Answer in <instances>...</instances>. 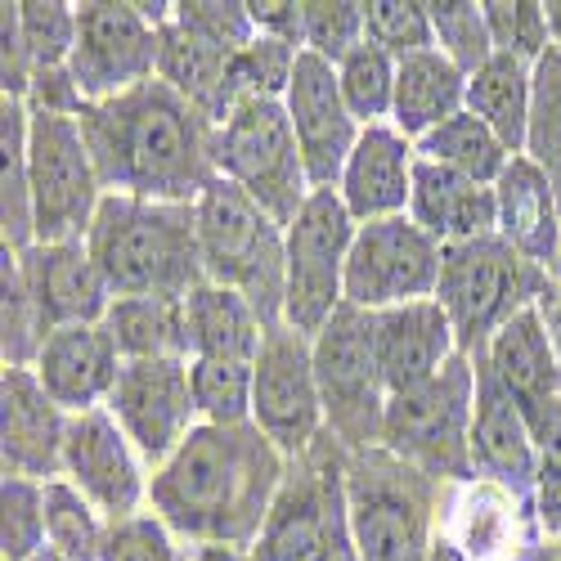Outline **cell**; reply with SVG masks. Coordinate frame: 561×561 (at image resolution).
<instances>
[{
    "label": "cell",
    "instance_id": "21",
    "mask_svg": "<svg viewBox=\"0 0 561 561\" xmlns=\"http://www.w3.org/2000/svg\"><path fill=\"white\" fill-rule=\"evenodd\" d=\"M477 364L499 382V391L526 413L535 436L548 427L552 409L561 404V355L548 333L539 306L522 310L512 323L494 333V342L477 355Z\"/></svg>",
    "mask_w": 561,
    "mask_h": 561
},
{
    "label": "cell",
    "instance_id": "4",
    "mask_svg": "<svg viewBox=\"0 0 561 561\" xmlns=\"http://www.w3.org/2000/svg\"><path fill=\"white\" fill-rule=\"evenodd\" d=\"M194 211H198V256L207 284L248 297L265 319V329L284 323L288 229L225 175L207 184Z\"/></svg>",
    "mask_w": 561,
    "mask_h": 561
},
{
    "label": "cell",
    "instance_id": "46",
    "mask_svg": "<svg viewBox=\"0 0 561 561\" xmlns=\"http://www.w3.org/2000/svg\"><path fill=\"white\" fill-rule=\"evenodd\" d=\"M301 50L278 36L256 32L248 50L233 55V95L239 100H284L297 77Z\"/></svg>",
    "mask_w": 561,
    "mask_h": 561
},
{
    "label": "cell",
    "instance_id": "9",
    "mask_svg": "<svg viewBox=\"0 0 561 561\" xmlns=\"http://www.w3.org/2000/svg\"><path fill=\"white\" fill-rule=\"evenodd\" d=\"M211 162H216V175L239 184L284 229L297 220V211L314 194L284 100L233 104V113L211 130Z\"/></svg>",
    "mask_w": 561,
    "mask_h": 561
},
{
    "label": "cell",
    "instance_id": "57",
    "mask_svg": "<svg viewBox=\"0 0 561 561\" xmlns=\"http://www.w3.org/2000/svg\"><path fill=\"white\" fill-rule=\"evenodd\" d=\"M32 561H68V557H59V552H50V548H45L41 557H32Z\"/></svg>",
    "mask_w": 561,
    "mask_h": 561
},
{
    "label": "cell",
    "instance_id": "51",
    "mask_svg": "<svg viewBox=\"0 0 561 561\" xmlns=\"http://www.w3.org/2000/svg\"><path fill=\"white\" fill-rule=\"evenodd\" d=\"M0 90H5V100H27L32 90V59L23 50L19 5H0Z\"/></svg>",
    "mask_w": 561,
    "mask_h": 561
},
{
    "label": "cell",
    "instance_id": "24",
    "mask_svg": "<svg viewBox=\"0 0 561 561\" xmlns=\"http://www.w3.org/2000/svg\"><path fill=\"white\" fill-rule=\"evenodd\" d=\"M373 346H378L382 382L391 396L432 382L454 355H462L454 323L436 297L373 314Z\"/></svg>",
    "mask_w": 561,
    "mask_h": 561
},
{
    "label": "cell",
    "instance_id": "37",
    "mask_svg": "<svg viewBox=\"0 0 561 561\" xmlns=\"http://www.w3.org/2000/svg\"><path fill=\"white\" fill-rule=\"evenodd\" d=\"M45 337L50 333H45L41 310L27 293L19 252L0 248V359H5V368H36Z\"/></svg>",
    "mask_w": 561,
    "mask_h": 561
},
{
    "label": "cell",
    "instance_id": "39",
    "mask_svg": "<svg viewBox=\"0 0 561 561\" xmlns=\"http://www.w3.org/2000/svg\"><path fill=\"white\" fill-rule=\"evenodd\" d=\"M396 68L400 64L387 50H378V45H368V41L337 64L342 100H346V108L355 113L359 126L391 122V108H396Z\"/></svg>",
    "mask_w": 561,
    "mask_h": 561
},
{
    "label": "cell",
    "instance_id": "31",
    "mask_svg": "<svg viewBox=\"0 0 561 561\" xmlns=\"http://www.w3.org/2000/svg\"><path fill=\"white\" fill-rule=\"evenodd\" d=\"M184 319H190V351L194 359H243L256 364L265 342V319L256 306L220 284H198L184 297Z\"/></svg>",
    "mask_w": 561,
    "mask_h": 561
},
{
    "label": "cell",
    "instance_id": "22",
    "mask_svg": "<svg viewBox=\"0 0 561 561\" xmlns=\"http://www.w3.org/2000/svg\"><path fill=\"white\" fill-rule=\"evenodd\" d=\"M19 265L45 333L72 329V323H104L113 288L85 243H36L19 252Z\"/></svg>",
    "mask_w": 561,
    "mask_h": 561
},
{
    "label": "cell",
    "instance_id": "54",
    "mask_svg": "<svg viewBox=\"0 0 561 561\" xmlns=\"http://www.w3.org/2000/svg\"><path fill=\"white\" fill-rule=\"evenodd\" d=\"M198 561H261L252 548H198Z\"/></svg>",
    "mask_w": 561,
    "mask_h": 561
},
{
    "label": "cell",
    "instance_id": "35",
    "mask_svg": "<svg viewBox=\"0 0 561 561\" xmlns=\"http://www.w3.org/2000/svg\"><path fill=\"white\" fill-rule=\"evenodd\" d=\"M417 158L440 162L449 171H462V175H472L481 184H499V175L507 171V162L517 153H507L503 139L477 113L462 108L458 117L440 122L436 130H427L423 139H417Z\"/></svg>",
    "mask_w": 561,
    "mask_h": 561
},
{
    "label": "cell",
    "instance_id": "32",
    "mask_svg": "<svg viewBox=\"0 0 561 561\" xmlns=\"http://www.w3.org/2000/svg\"><path fill=\"white\" fill-rule=\"evenodd\" d=\"M467 113H477L507 145V153H526L535 113V68L512 55H494L485 68L467 77Z\"/></svg>",
    "mask_w": 561,
    "mask_h": 561
},
{
    "label": "cell",
    "instance_id": "6",
    "mask_svg": "<svg viewBox=\"0 0 561 561\" xmlns=\"http://www.w3.org/2000/svg\"><path fill=\"white\" fill-rule=\"evenodd\" d=\"M548 293H552V270L512 252L499 233L440 248L436 301L445 306L458 333V351L467 359H477L503 323H512L522 310L543 306Z\"/></svg>",
    "mask_w": 561,
    "mask_h": 561
},
{
    "label": "cell",
    "instance_id": "20",
    "mask_svg": "<svg viewBox=\"0 0 561 561\" xmlns=\"http://www.w3.org/2000/svg\"><path fill=\"white\" fill-rule=\"evenodd\" d=\"M68 423L72 413H64L45 396L32 368H5V378H0V462H5V477L41 485L59 481Z\"/></svg>",
    "mask_w": 561,
    "mask_h": 561
},
{
    "label": "cell",
    "instance_id": "7",
    "mask_svg": "<svg viewBox=\"0 0 561 561\" xmlns=\"http://www.w3.org/2000/svg\"><path fill=\"white\" fill-rule=\"evenodd\" d=\"M472 417H477V364L467 355H454L432 382L391 396L382 449L440 485H467L477 481Z\"/></svg>",
    "mask_w": 561,
    "mask_h": 561
},
{
    "label": "cell",
    "instance_id": "15",
    "mask_svg": "<svg viewBox=\"0 0 561 561\" xmlns=\"http://www.w3.org/2000/svg\"><path fill=\"white\" fill-rule=\"evenodd\" d=\"M252 427L288 458H301L323 432V400L314 378V346L288 323L265 329L252 378Z\"/></svg>",
    "mask_w": 561,
    "mask_h": 561
},
{
    "label": "cell",
    "instance_id": "1",
    "mask_svg": "<svg viewBox=\"0 0 561 561\" xmlns=\"http://www.w3.org/2000/svg\"><path fill=\"white\" fill-rule=\"evenodd\" d=\"M293 458L252 423H198L149 485V512L190 548H256Z\"/></svg>",
    "mask_w": 561,
    "mask_h": 561
},
{
    "label": "cell",
    "instance_id": "30",
    "mask_svg": "<svg viewBox=\"0 0 561 561\" xmlns=\"http://www.w3.org/2000/svg\"><path fill=\"white\" fill-rule=\"evenodd\" d=\"M462 108H467V72L458 64H449L440 50H423V55L400 59L396 108H391V126L400 135H409L417 145L427 130L458 117Z\"/></svg>",
    "mask_w": 561,
    "mask_h": 561
},
{
    "label": "cell",
    "instance_id": "26",
    "mask_svg": "<svg viewBox=\"0 0 561 561\" xmlns=\"http://www.w3.org/2000/svg\"><path fill=\"white\" fill-rule=\"evenodd\" d=\"M477 364V359H472ZM472 467L477 481H494L512 494L535 499L539 485V436L526 413L477 364V417H472Z\"/></svg>",
    "mask_w": 561,
    "mask_h": 561
},
{
    "label": "cell",
    "instance_id": "50",
    "mask_svg": "<svg viewBox=\"0 0 561 561\" xmlns=\"http://www.w3.org/2000/svg\"><path fill=\"white\" fill-rule=\"evenodd\" d=\"M535 512L548 539H561V404L552 409L548 427L539 432V485H535Z\"/></svg>",
    "mask_w": 561,
    "mask_h": 561
},
{
    "label": "cell",
    "instance_id": "45",
    "mask_svg": "<svg viewBox=\"0 0 561 561\" xmlns=\"http://www.w3.org/2000/svg\"><path fill=\"white\" fill-rule=\"evenodd\" d=\"M45 552V485L0 481V561H32Z\"/></svg>",
    "mask_w": 561,
    "mask_h": 561
},
{
    "label": "cell",
    "instance_id": "34",
    "mask_svg": "<svg viewBox=\"0 0 561 561\" xmlns=\"http://www.w3.org/2000/svg\"><path fill=\"white\" fill-rule=\"evenodd\" d=\"M27 135L32 113L23 100H0V158H5V180H0V229L5 248L27 252L36 248V207H32V180H27Z\"/></svg>",
    "mask_w": 561,
    "mask_h": 561
},
{
    "label": "cell",
    "instance_id": "2",
    "mask_svg": "<svg viewBox=\"0 0 561 561\" xmlns=\"http://www.w3.org/2000/svg\"><path fill=\"white\" fill-rule=\"evenodd\" d=\"M104 194L149 203H198L216 180L211 126L167 81H149L77 117Z\"/></svg>",
    "mask_w": 561,
    "mask_h": 561
},
{
    "label": "cell",
    "instance_id": "28",
    "mask_svg": "<svg viewBox=\"0 0 561 561\" xmlns=\"http://www.w3.org/2000/svg\"><path fill=\"white\" fill-rule=\"evenodd\" d=\"M158 81H167L184 104L198 108L211 130L239 104V95H233V55L175 23V10L158 27Z\"/></svg>",
    "mask_w": 561,
    "mask_h": 561
},
{
    "label": "cell",
    "instance_id": "16",
    "mask_svg": "<svg viewBox=\"0 0 561 561\" xmlns=\"http://www.w3.org/2000/svg\"><path fill=\"white\" fill-rule=\"evenodd\" d=\"M108 413L139 449V458L149 462V472H158L203 423L194 404L190 359H126L108 396Z\"/></svg>",
    "mask_w": 561,
    "mask_h": 561
},
{
    "label": "cell",
    "instance_id": "27",
    "mask_svg": "<svg viewBox=\"0 0 561 561\" xmlns=\"http://www.w3.org/2000/svg\"><path fill=\"white\" fill-rule=\"evenodd\" d=\"M409 216H413V225H423L440 248L485 239V233L499 229L494 184H481V180L462 175V171H449L440 162L417 158Z\"/></svg>",
    "mask_w": 561,
    "mask_h": 561
},
{
    "label": "cell",
    "instance_id": "49",
    "mask_svg": "<svg viewBox=\"0 0 561 561\" xmlns=\"http://www.w3.org/2000/svg\"><path fill=\"white\" fill-rule=\"evenodd\" d=\"M175 23L207 36L211 45H220V50H229V55L248 50V45L256 41L252 5H243V0H180Z\"/></svg>",
    "mask_w": 561,
    "mask_h": 561
},
{
    "label": "cell",
    "instance_id": "14",
    "mask_svg": "<svg viewBox=\"0 0 561 561\" xmlns=\"http://www.w3.org/2000/svg\"><path fill=\"white\" fill-rule=\"evenodd\" d=\"M85 104L158 81V27L139 14L135 0H85L77 5V50L68 64Z\"/></svg>",
    "mask_w": 561,
    "mask_h": 561
},
{
    "label": "cell",
    "instance_id": "18",
    "mask_svg": "<svg viewBox=\"0 0 561 561\" xmlns=\"http://www.w3.org/2000/svg\"><path fill=\"white\" fill-rule=\"evenodd\" d=\"M293 135H297V149L310 175V190H337V180L359 145V122L342 100V85H337V68L323 64L314 55H301L297 77L284 95Z\"/></svg>",
    "mask_w": 561,
    "mask_h": 561
},
{
    "label": "cell",
    "instance_id": "3",
    "mask_svg": "<svg viewBox=\"0 0 561 561\" xmlns=\"http://www.w3.org/2000/svg\"><path fill=\"white\" fill-rule=\"evenodd\" d=\"M113 297H175L207 284L194 203H149L108 194L85 239Z\"/></svg>",
    "mask_w": 561,
    "mask_h": 561
},
{
    "label": "cell",
    "instance_id": "55",
    "mask_svg": "<svg viewBox=\"0 0 561 561\" xmlns=\"http://www.w3.org/2000/svg\"><path fill=\"white\" fill-rule=\"evenodd\" d=\"M427 561H467V557H462L445 535H436V543H432V557H427Z\"/></svg>",
    "mask_w": 561,
    "mask_h": 561
},
{
    "label": "cell",
    "instance_id": "43",
    "mask_svg": "<svg viewBox=\"0 0 561 561\" xmlns=\"http://www.w3.org/2000/svg\"><path fill=\"white\" fill-rule=\"evenodd\" d=\"M427 10H432L436 50H440L449 64H458L467 77L494 59L485 5H477V0H427Z\"/></svg>",
    "mask_w": 561,
    "mask_h": 561
},
{
    "label": "cell",
    "instance_id": "29",
    "mask_svg": "<svg viewBox=\"0 0 561 561\" xmlns=\"http://www.w3.org/2000/svg\"><path fill=\"white\" fill-rule=\"evenodd\" d=\"M494 203H499V229H494L499 239L512 252H522L526 261L557 270V261H561V207H557L548 175L526 153H517L507 162V171L499 175Z\"/></svg>",
    "mask_w": 561,
    "mask_h": 561
},
{
    "label": "cell",
    "instance_id": "23",
    "mask_svg": "<svg viewBox=\"0 0 561 561\" xmlns=\"http://www.w3.org/2000/svg\"><path fill=\"white\" fill-rule=\"evenodd\" d=\"M122 364L126 359L104 323H72L45 337L32 373L64 413H90L108 404Z\"/></svg>",
    "mask_w": 561,
    "mask_h": 561
},
{
    "label": "cell",
    "instance_id": "19",
    "mask_svg": "<svg viewBox=\"0 0 561 561\" xmlns=\"http://www.w3.org/2000/svg\"><path fill=\"white\" fill-rule=\"evenodd\" d=\"M440 535L467 561H522L535 543H543V526L535 499L512 494L494 481H467L445 490Z\"/></svg>",
    "mask_w": 561,
    "mask_h": 561
},
{
    "label": "cell",
    "instance_id": "42",
    "mask_svg": "<svg viewBox=\"0 0 561 561\" xmlns=\"http://www.w3.org/2000/svg\"><path fill=\"white\" fill-rule=\"evenodd\" d=\"M19 32L32 59V77L68 68L77 50V5H68V0H19Z\"/></svg>",
    "mask_w": 561,
    "mask_h": 561
},
{
    "label": "cell",
    "instance_id": "12",
    "mask_svg": "<svg viewBox=\"0 0 561 561\" xmlns=\"http://www.w3.org/2000/svg\"><path fill=\"white\" fill-rule=\"evenodd\" d=\"M27 180L36 207V243H85L108 194L77 117L32 113Z\"/></svg>",
    "mask_w": 561,
    "mask_h": 561
},
{
    "label": "cell",
    "instance_id": "33",
    "mask_svg": "<svg viewBox=\"0 0 561 561\" xmlns=\"http://www.w3.org/2000/svg\"><path fill=\"white\" fill-rule=\"evenodd\" d=\"M104 329L113 333L122 359H194L190 319L175 297H113Z\"/></svg>",
    "mask_w": 561,
    "mask_h": 561
},
{
    "label": "cell",
    "instance_id": "53",
    "mask_svg": "<svg viewBox=\"0 0 561 561\" xmlns=\"http://www.w3.org/2000/svg\"><path fill=\"white\" fill-rule=\"evenodd\" d=\"M539 310H543V319H548V333H552L557 355H561V261H557V270H552V293H548V301H543Z\"/></svg>",
    "mask_w": 561,
    "mask_h": 561
},
{
    "label": "cell",
    "instance_id": "11",
    "mask_svg": "<svg viewBox=\"0 0 561 561\" xmlns=\"http://www.w3.org/2000/svg\"><path fill=\"white\" fill-rule=\"evenodd\" d=\"M355 216L337 190H314L288 225V288L284 323L301 337H319L329 319L346 306V261L355 248Z\"/></svg>",
    "mask_w": 561,
    "mask_h": 561
},
{
    "label": "cell",
    "instance_id": "17",
    "mask_svg": "<svg viewBox=\"0 0 561 561\" xmlns=\"http://www.w3.org/2000/svg\"><path fill=\"white\" fill-rule=\"evenodd\" d=\"M64 481H72L95 503L108 526L149 512L153 472L139 458V449L126 440V432L117 427L108 404L90 413H72L68 445H64Z\"/></svg>",
    "mask_w": 561,
    "mask_h": 561
},
{
    "label": "cell",
    "instance_id": "36",
    "mask_svg": "<svg viewBox=\"0 0 561 561\" xmlns=\"http://www.w3.org/2000/svg\"><path fill=\"white\" fill-rule=\"evenodd\" d=\"M108 522L72 481L45 485V548L68 561H104Z\"/></svg>",
    "mask_w": 561,
    "mask_h": 561
},
{
    "label": "cell",
    "instance_id": "47",
    "mask_svg": "<svg viewBox=\"0 0 561 561\" xmlns=\"http://www.w3.org/2000/svg\"><path fill=\"white\" fill-rule=\"evenodd\" d=\"M364 41L368 36L359 0H306V55L337 68Z\"/></svg>",
    "mask_w": 561,
    "mask_h": 561
},
{
    "label": "cell",
    "instance_id": "40",
    "mask_svg": "<svg viewBox=\"0 0 561 561\" xmlns=\"http://www.w3.org/2000/svg\"><path fill=\"white\" fill-rule=\"evenodd\" d=\"M190 378H194V404H198L203 423H216V427L252 423L256 364H243V359H190Z\"/></svg>",
    "mask_w": 561,
    "mask_h": 561
},
{
    "label": "cell",
    "instance_id": "5",
    "mask_svg": "<svg viewBox=\"0 0 561 561\" xmlns=\"http://www.w3.org/2000/svg\"><path fill=\"white\" fill-rule=\"evenodd\" d=\"M440 481L396 454L364 449L346 458V517L359 561H427L440 535Z\"/></svg>",
    "mask_w": 561,
    "mask_h": 561
},
{
    "label": "cell",
    "instance_id": "48",
    "mask_svg": "<svg viewBox=\"0 0 561 561\" xmlns=\"http://www.w3.org/2000/svg\"><path fill=\"white\" fill-rule=\"evenodd\" d=\"M104 561H198V548H190L180 535H171L153 512H139V517L108 526Z\"/></svg>",
    "mask_w": 561,
    "mask_h": 561
},
{
    "label": "cell",
    "instance_id": "25",
    "mask_svg": "<svg viewBox=\"0 0 561 561\" xmlns=\"http://www.w3.org/2000/svg\"><path fill=\"white\" fill-rule=\"evenodd\" d=\"M413 171H417V145L409 135H400L391 122L364 126L359 145L337 180V198L346 203L355 225L409 216Z\"/></svg>",
    "mask_w": 561,
    "mask_h": 561
},
{
    "label": "cell",
    "instance_id": "8",
    "mask_svg": "<svg viewBox=\"0 0 561 561\" xmlns=\"http://www.w3.org/2000/svg\"><path fill=\"white\" fill-rule=\"evenodd\" d=\"M346 449L323 432L301 458H293L288 481L256 539L261 561H359L346 517Z\"/></svg>",
    "mask_w": 561,
    "mask_h": 561
},
{
    "label": "cell",
    "instance_id": "38",
    "mask_svg": "<svg viewBox=\"0 0 561 561\" xmlns=\"http://www.w3.org/2000/svg\"><path fill=\"white\" fill-rule=\"evenodd\" d=\"M485 23H490V41L494 55H512L522 64H539L557 41V0H485Z\"/></svg>",
    "mask_w": 561,
    "mask_h": 561
},
{
    "label": "cell",
    "instance_id": "56",
    "mask_svg": "<svg viewBox=\"0 0 561 561\" xmlns=\"http://www.w3.org/2000/svg\"><path fill=\"white\" fill-rule=\"evenodd\" d=\"M522 561H561V548H557V539H543V543H535Z\"/></svg>",
    "mask_w": 561,
    "mask_h": 561
},
{
    "label": "cell",
    "instance_id": "41",
    "mask_svg": "<svg viewBox=\"0 0 561 561\" xmlns=\"http://www.w3.org/2000/svg\"><path fill=\"white\" fill-rule=\"evenodd\" d=\"M526 158L548 175L561 207V45L535 64V113L526 135Z\"/></svg>",
    "mask_w": 561,
    "mask_h": 561
},
{
    "label": "cell",
    "instance_id": "13",
    "mask_svg": "<svg viewBox=\"0 0 561 561\" xmlns=\"http://www.w3.org/2000/svg\"><path fill=\"white\" fill-rule=\"evenodd\" d=\"M440 284V243L413 216L368 220L355 233L346 261V306L382 314L409 301L436 297Z\"/></svg>",
    "mask_w": 561,
    "mask_h": 561
},
{
    "label": "cell",
    "instance_id": "44",
    "mask_svg": "<svg viewBox=\"0 0 561 561\" xmlns=\"http://www.w3.org/2000/svg\"><path fill=\"white\" fill-rule=\"evenodd\" d=\"M364 36H368V45L387 50L396 64L409 59V55L436 50L427 0H368L364 5Z\"/></svg>",
    "mask_w": 561,
    "mask_h": 561
},
{
    "label": "cell",
    "instance_id": "52",
    "mask_svg": "<svg viewBox=\"0 0 561 561\" xmlns=\"http://www.w3.org/2000/svg\"><path fill=\"white\" fill-rule=\"evenodd\" d=\"M248 5H252L256 32L288 41L306 55V0H248Z\"/></svg>",
    "mask_w": 561,
    "mask_h": 561
},
{
    "label": "cell",
    "instance_id": "10",
    "mask_svg": "<svg viewBox=\"0 0 561 561\" xmlns=\"http://www.w3.org/2000/svg\"><path fill=\"white\" fill-rule=\"evenodd\" d=\"M310 346H314V378H319L329 436L346 454L378 449L391 391L382 382L378 346H373V314L342 306Z\"/></svg>",
    "mask_w": 561,
    "mask_h": 561
}]
</instances>
